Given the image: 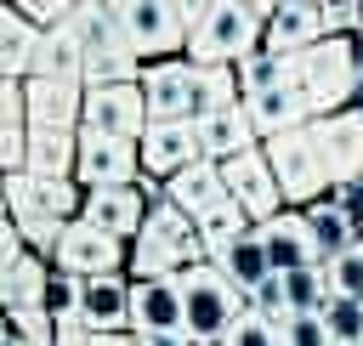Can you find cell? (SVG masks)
Wrapping results in <instances>:
<instances>
[{
    "label": "cell",
    "instance_id": "obj_12",
    "mask_svg": "<svg viewBox=\"0 0 363 346\" xmlns=\"http://www.w3.org/2000/svg\"><path fill=\"white\" fill-rule=\"evenodd\" d=\"M130 335H187V301H182V278H130Z\"/></svg>",
    "mask_w": 363,
    "mask_h": 346
},
{
    "label": "cell",
    "instance_id": "obj_1",
    "mask_svg": "<svg viewBox=\"0 0 363 346\" xmlns=\"http://www.w3.org/2000/svg\"><path fill=\"white\" fill-rule=\"evenodd\" d=\"M142 96H147V113H153V119H182V125H199V119L244 102L238 68H199V62H187V57L153 62V68L142 74Z\"/></svg>",
    "mask_w": 363,
    "mask_h": 346
},
{
    "label": "cell",
    "instance_id": "obj_16",
    "mask_svg": "<svg viewBox=\"0 0 363 346\" xmlns=\"http://www.w3.org/2000/svg\"><path fill=\"white\" fill-rule=\"evenodd\" d=\"M0 187H6V216L17 221V233L28 238V250L57 255V244H62V233H68L74 221H62V216H51L45 204H34L28 187H23V170H17V176H0Z\"/></svg>",
    "mask_w": 363,
    "mask_h": 346
},
{
    "label": "cell",
    "instance_id": "obj_2",
    "mask_svg": "<svg viewBox=\"0 0 363 346\" xmlns=\"http://www.w3.org/2000/svg\"><path fill=\"white\" fill-rule=\"evenodd\" d=\"M204 17V0H119V23L142 68L187 57V40Z\"/></svg>",
    "mask_w": 363,
    "mask_h": 346
},
{
    "label": "cell",
    "instance_id": "obj_3",
    "mask_svg": "<svg viewBox=\"0 0 363 346\" xmlns=\"http://www.w3.org/2000/svg\"><path fill=\"white\" fill-rule=\"evenodd\" d=\"M267 23L255 11V0H204V17L187 40V62L199 68H238L255 45H261Z\"/></svg>",
    "mask_w": 363,
    "mask_h": 346
},
{
    "label": "cell",
    "instance_id": "obj_19",
    "mask_svg": "<svg viewBox=\"0 0 363 346\" xmlns=\"http://www.w3.org/2000/svg\"><path fill=\"white\" fill-rule=\"evenodd\" d=\"M28 119L34 130H85V85L28 79Z\"/></svg>",
    "mask_w": 363,
    "mask_h": 346
},
{
    "label": "cell",
    "instance_id": "obj_41",
    "mask_svg": "<svg viewBox=\"0 0 363 346\" xmlns=\"http://www.w3.org/2000/svg\"><path fill=\"white\" fill-rule=\"evenodd\" d=\"M352 113H357V119H363V85H357V102H352Z\"/></svg>",
    "mask_w": 363,
    "mask_h": 346
},
{
    "label": "cell",
    "instance_id": "obj_43",
    "mask_svg": "<svg viewBox=\"0 0 363 346\" xmlns=\"http://www.w3.org/2000/svg\"><path fill=\"white\" fill-rule=\"evenodd\" d=\"M357 34H363V28H357Z\"/></svg>",
    "mask_w": 363,
    "mask_h": 346
},
{
    "label": "cell",
    "instance_id": "obj_30",
    "mask_svg": "<svg viewBox=\"0 0 363 346\" xmlns=\"http://www.w3.org/2000/svg\"><path fill=\"white\" fill-rule=\"evenodd\" d=\"M284 295H289V312H329V301H335L329 267H301V272H284Z\"/></svg>",
    "mask_w": 363,
    "mask_h": 346
},
{
    "label": "cell",
    "instance_id": "obj_27",
    "mask_svg": "<svg viewBox=\"0 0 363 346\" xmlns=\"http://www.w3.org/2000/svg\"><path fill=\"white\" fill-rule=\"evenodd\" d=\"M216 267H221V272H227V284H233V289H238V295L250 301V295H255V289H261V284L272 278V261H267L261 227H255L250 238H238L233 250H221V255H216Z\"/></svg>",
    "mask_w": 363,
    "mask_h": 346
},
{
    "label": "cell",
    "instance_id": "obj_15",
    "mask_svg": "<svg viewBox=\"0 0 363 346\" xmlns=\"http://www.w3.org/2000/svg\"><path fill=\"white\" fill-rule=\"evenodd\" d=\"M306 130H312V142H318L335 187L352 182V176H363V119H357L352 108H346V113H329V119H312Z\"/></svg>",
    "mask_w": 363,
    "mask_h": 346
},
{
    "label": "cell",
    "instance_id": "obj_22",
    "mask_svg": "<svg viewBox=\"0 0 363 346\" xmlns=\"http://www.w3.org/2000/svg\"><path fill=\"white\" fill-rule=\"evenodd\" d=\"M28 79H57V85H85V45H79V28L62 23L51 34H40V57H34V74Z\"/></svg>",
    "mask_w": 363,
    "mask_h": 346
},
{
    "label": "cell",
    "instance_id": "obj_34",
    "mask_svg": "<svg viewBox=\"0 0 363 346\" xmlns=\"http://www.w3.org/2000/svg\"><path fill=\"white\" fill-rule=\"evenodd\" d=\"M329 284H335V301H363V250H346L340 261H329Z\"/></svg>",
    "mask_w": 363,
    "mask_h": 346
},
{
    "label": "cell",
    "instance_id": "obj_24",
    "mask_svg": "<svg viewBox=\"0 0 363 346\" xmlns=\"http://www.w3.org/2000/svg\"><path fill=\"white\" fill-rule=\"evenodd\" d=\"M301 216H306V233H312V250H318L323 267L340 261L346 250H357V221H352L335 199H318V204H306Z\"/></svg>",
    "mask_w": 363,
    "mask_h": 346
},
{
    "label": "cell",
    "instance_id": "obj_26",
    "mask_svg": "<svg viewBox=\"0 0 363 346\" xmlns=\"http://www.w3.org/2000/svg\"><path fill=\"white\" fill-rule=\"evenodd\" d=\"M164 199H170L182 216H193V221H199L210 204H221V199H227V176H221V164H210V159H204V164H193V170L170 176V182H164Z\"/></svg>",
    "mask_w": 363,
    "mask_h": 346
},
{
    "label": "cell",
    "instance_id": "obj_6",
    "mask_svg": "<svg viewBox=\"0 0 363 346\" xmlns=\"http://www.w3.org/2000/svg\"><path fill=\"white\" fill-rule=\"evenodd\" d=\"M261 147L272 159V176H278L289 210H306V204H318V199L335 193V176H329V164H323V153H318V142H312L306 125L301 130H284V136H272Z\"/></svg>",
    "mask_w": 363,
    "mask_h": 346
},
{
    "label": "cell",
    "instance_id": "obj_42",
    "mask_svg": "<svg viewBox=\"0 0 363 346\" xmlns=\"http://www.w3.org/2000/svg\"><path fill=\"white\" fill-rule=\"evenodd\" d=\"M0 346H28V340H17V335H6V340H0Z\"/></svg>",
    "mask_w": 363,
    "mask_h": 346
},
{
    "label": "cell",
    "instance_id": "obj_28",
    "mask_svg": "<svg viewBox=\"0 0 363 346\" xmlns=\"http://www.w3.org/2000/svg\"><path fill=\"white\" fill-rule=\"evenodd\" d=\"M255 233V221H250V210L227 193L221 204H210L204 216H199V238H204V261H216L221 250H233L238 238H250Z\"/></svg>",
    "mask_w": 363,
    "mask_h": 346
},
{
    "label": "cell",
    "instance_id": "obj_29",
    "mask_svg": "<svg viewBox=\"0 0 363 346\" xmlns=\"http://www.w3.org/2000/svg\"><path fill=\"white\" fill-rule=\"evenodd\" d=\"M45 278H51V255H40V250L17 255V261L0 272V306H6V312H11V306H40Z\"/></svg>",
    "mask_w": 363,
    "mask_h": 346
},
{
    "label": "cell",
    "instance_id": "obj_18",
    "mask_svg": "<svg viewBox=\"0 0 363 346\" xmlns=\"http://www.w3.org/2000/svg\"><path fill=\"white\" fill-rule=\"evenodd\" d=\"M79 323L91 335H130V272L119 278H91L79 301Z\"/></svg>",
    "mask_w": 363,
    "mask_h": 346
},
{
    "label": "cell",
    "instance_id": "obj_40",
    "mask_svg": "<svg viewBox=\"0 0 363 346\" xmlns=\"http://www.w3.org/2000/svg\"><path fill=\"white\" fill-rule=\"evenodd\" d=\"M352 62H357V85H363V34H352Z\"/></svg>",
    "mask_w": 363,
    "mask_h": 346
},
{
    "label": "cell",
    "instance_id": "obj_11",
    "mask_svg": "<svg viewBox=\"0 0 363 346\" xmlns=\"http://www.w3.org/2000/svg\"><path fill=\"white\" fill-rule=\"evenodd\" d=\"M221 176H227V193L250 210L255 227H267V221H278V216L289 210V204H284V187H278V176H272L267 147H255V153H244V159H227Z\"/></svg>",
    "mask_w": 363,
    "mask_h": 346
},
{
    "label": "cell",
    "instance_id": "obj_10",
    "mask_svg": "<svg viewBox=\"0 0 363 346\" xmlns=\"http://www.w3.org/2000/svg\"><path fill=\"white\" fill-rule=\"evenodd\" d=\"M74 182L85 193H96V187H136L142 182V147L119 142V136L79 130V170H74Z\"/></svg>",
    "mask_w": 363,
    "mask_h": 346
},
{
    "label": "cell",
    "instance_id": "obj_35",
    "mask_svg": "<svg viewBox=\"0 0 363 346\" xmlns=\"http://www.w3.org/2000/svg\"><path fill=\"white\" fill-rule=\"evenodd\" d=\"M284 346H335V335H329L323 312H295L284 323Z\"/></svg>",
    "mask_w": 363,
    "mask_h": 346
},
{
    "label": "cell",
    "instance_id": "obj_33",
    "mask_svg": "<svg viewBox=\"0 0 363 346\" xmlns=\"http://www.w3.org/2000/svg\"><path fill=\"white\" fill-rule=\"evenodd\" d=\"M40 34H51V28H62V23H74V11H79V0H11Z\"/></svg>",
    "mask_w": 363,
    "mask_h": 346
},
{
    "label": "cell",
    "instance_id": "obj_13",
    "mask_svg": "<svg viewBox=\"0 0 363 346\" xmlns=\"http://www.w3.org/2000/svg\"><path fill=\"white\" fill-rule=\"evenodd\" d=\"M204 164V147H199V125H182V119H153L147 136H142V170L170 182L182 170Z\"/></svg>",
    "mask_w": 363,
    "mask_h": 346
},
{
    "label": "cell",
    "instance_id": "obj_7",
    "mask_svg": "<svg viewBox=\"0 0 363 346\" xmlns=\"http://www.w3.org/2000/svg\"><path fill=\"white\" fill-rule=\"evenodd\" d=\"M255 11H261V23H267V34H261L255 51L301 57V51H312L318 40H329V34H323V0H318V6H312V0H255Z\"/></svg>",
    "mask_w": 363,
    "mask_h": 346
},
{
    "label": "cell",
    "instance_id": "obj_38",
    "mask_svg": "<svg viewBox=\"0 0 363 346\" xmlns=\"http://www.w3.org/2000/svg\"><path fill=\"white\" fill-rule=\"evenodd\" d=\"M136 340H142V335H136ZM142 346H193V335H147Z\"/></svg>",
    "mask_w": 363,
    "mask_h": 346
},
{
    "label": "cell",
    "instance_id": "obj_25",
    "mask_svg": "<svg viewBox=\"0 0 363 346\" xmlns=\"http://www.w3.org/2000/svg\"><path fill=\"white\" fill-rule=\"evenodd\" d=\"M34 182H62L79 170V130H34L28 136V164Z\"/></svg>",
    "mask_w": 363,
    "mask_h": 346
},
{
    "label": "cell",
    "instance_id": "obj_21",
    "mask_svg": "<svg viewBox=\"0 0 363 346\" xmlns=\"http://www.w3.org/2000/svg\"><path fill=\"white\" fill-rule=\"evenodd\" d=\"M261 244H267V261H272L278 278L284 272H301V267H323L318 250H312V233H306V216L301 210H284L278 221H267L261 227Z\"/></svg>",
    "mask_w": 363,
    "mask_h": 346
},
{
    "label": "cell",
    "instance_id": "obj_5",
    "mask_svg": "<svg viewBox=\"0 0 363 346\" xmlns=\"http://www.w3.org/2000/svg\"><path fill=\"white\" fill-rule=\"evenodd\" d=\"M295 85L312 108V119L346 113L357 102V62H352V40H318L312 51L295 57Z\"/></svg>",
    "mask_w": 363,
    "mask_h": 346
},
{
    "label": "cell",
    "instance_id": "obj_32",
    "mask_svg": "<svg viewBox=\"0 0 363 346\" xmlns=\"http://www.w3.org/2000/svg\"><path fill=\"white\" fill-rule=\"evenodd\" d=\"M6 335L28 340V346H57L62 323H57L45 306H11V312H6Z\"/></svg>",
    "mask_w": 363,
    "mask_h": 346
},
{
    "label": "cell",
    "instance_id": "obj_17",
    "mask_svg": "<svg viewBox=\"0 0 363 346\" xmlns=\"http://www.w3.org/2000/svg\"><path fill=\"white\" fill-rule=\"evenodd\" d=\"M244 113H250V125H255V136H261V142H272V136H284V130L312 125V108H306V96H301V85H295V79H289V85H272V91H255V96H244Z\"/></svg>",
    "mask_w": 363,
    "mask_h": 346
},
{
    "label": "cell",
    "instance_id": "obj_9",
    "mask_svg": "<svg viewBox=\"0 0 363 346\" xmlns=\"http://www.w3.org/2000/svg\"><path fill=\"white\" fill-rule=\"evenodd\" d=\"M153 113H147V96L142 85H102V91H85V130L91 136H119V142H136L147 136Z\"/></svg>",
    "mask_w": 363,
    "mask_h": 346
},
{
    "label": "cell",
    "instance_id": "obj_36",
    "mask_svg": "<svg viewBox=\"0 0 363 346\" xmlns=\"http://www.w3.org/2000/svg\"><path fill=\"white\" fill-rule=\"evenodd\" d=\"M221 346H284V329H278V323H267L261 312H244V318H238V329H233Z\"/></svg>",
    "mask_w": 363,
    "mask_h": 346
},
{
    "label": "cell",
    "instance_id": "obj_20",
    "mask_svg": "<svg viewBox=\"0 0 363 346\" xmlns=\"http://www.w3.org/2000/svg\"><path fill=\"white\" fill-rule=\"evenodd\" d=\"M199 147H204V159H210V164H227V159L255 153V147H261V136H255V125H250L244 102H238V108H221V113H210V119H199Z\"/></svg>",
    "mask_w": 363,
    "mask_h": 346
},
{
    "label": "cell",
    "instance_id": "obj_23",
    "mask_svg": "<svg viewBox=\"0 0 363 346\" xmlns=\"http://www.w3.org/2000/svg\"><path fill=\"white\" fill-rule=\"evenodd\" d=\"M40 57V28L6 0L0 6V79H28Z\"/></svg>",
    "mask_w": 363,
    "mask_h": 346
},
{
    "label": "cell",
    "instance_id": "obj_4",
    "mask_svg": "<svg viewBox=\"0 0 363 346\" xmlns=\"http://www.w3.org/2000/svg\"><path fill=\"white\" fill-rule=\"evenodd\" d=\"M182 301H187V335H193V346H221L238 329V318L250 312V301L227 284V272L216 261H199V267L182 272Z\"/></svg>",
    "mask_w": 363,
    "mask_h": 346
},
{
    "label": "cell",
    "instance_id": "obj_39",
    "mask_svg": "<svg viewBox=\"0 0 363 346\" xmlns=\"http://www.w3.org/2000/svg\"><path fill=\"white\" fill-rule=\"evenodd\" d=\"M85 346H142V340H136V335H91Z\"/></svg>",
    "mask_w": 363,
    "mask_h": 346
},
{
    "label": "cell",
    "instance_id": "obj_37",
    "mask_svg": "<svg viewBox=\"0 0 363 346\" xmlns=\"http://www.w3.org/2000/svg\"><path fill=\"white\" fill-rule=\"evenodd\" d=\"M329 199H335V204H340V210H346V216L357 221V233H363V176H352V182H340V187H335Z\"/></svg>",
    "mask_w": 363,
    "mask_h": 346
},
{
    "label": "cell",
    "instance_id": "obj_8",
    "mask_svg": "<svg viewBox=\"0 0 363 346\" xmlns=\"http://www.w3.org/2000/svg\"><path fill=\"white\" fill-rule=\"evenodd\" d=\"M51 267H57V272H74V278H85V284H91V278H119V272L130 267V244L96 233L91 221H74V227L62 233Z\"/></svg>",
    "mask_w": 363,
    "mask_h": 346
},
{
    "label": "cell",
    "instance_id": "obj_14",
    "mask_svg": "<svg viewBox=\"0 0 363 346\" xmlns=\"http://www.w3.org/2000/svg\"><path fill=\"white\" fill-rule=\"evenodd\" d=\"M147 193L142 187H96V193H85V210H79V221H91L96 233H108V238H119V244H136L142 238V227H147Z\"/></svg>",
    "mask_w": 363,
    "mask_h": 346
},
{
    "label": "cell",
    "instance_id": "obj_31",
    "mask_svg": "<svg viewBox=\"0 0 363 346\" xmlns=\"http://www.w3.org/2000/svg\"><path fill=\"white\" fill-rule=\"evenodd\" d=\"M79 301H85V278H74V272H57V267H51L40 306H45L57 323H74V318H79Z\"/></svg>",
    "mask_w": 363,
    "mask_h": 346
}]
</instances>
